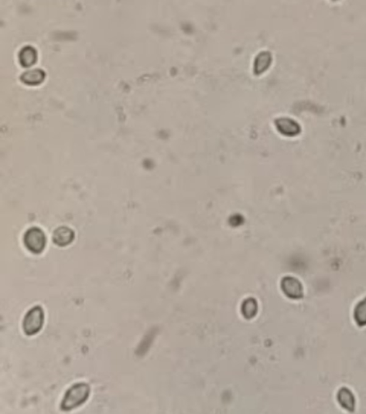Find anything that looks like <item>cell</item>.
Returning <instances> with one entry per match:
<instances>
[{"label":"cell","instance_id":"8992f818","mask_svg":"<svg viewBox=\"0 0 366 414\" xmlns=\"http://www.w3.org/2000/svg\"><path fill=\"white\" fill-rule=\"evenodd\" d=\"M337 398H338L339 402L342 405V407L349 410L353 409L355 400H354L353 395L350 393V390L346 389V388H342L339 391Z\"/></svg>","mask_w":366,"mask_h":414},{"label":"cell","instance_id":"5b68a950","mask_svg":"<svg viewBox=\"0 0 366 414\" xmlns=\"http://www.w3.org/2000/svg\"><path fill=\"white\" fill-rule=\"evenodd\" d=\"M285 292L293 298H299L303 294V288L298 280L294 278H287L284 281Z\"/></svg>","mask_w":366,"mask_h":414},{"label":"cell","instance_id":"7a4b0ae2","mask_svg":"<svg viewBox=\"0 0 366 414\" xmlns=\"http://www.w3.org/2000/svg\"><path fill=\"white\" fill-rule=\"evenodd\" d=\"M45 321V314L40 306L33 307L27 313L23 321V330L28 336H33L40 332Z\"/></svg>","mask_w":366,"mask_h":414},{"label":"cell","instance_id":"277c9868","mask_svg":"<svg viewBox=\"0 0 366 414\" xmlns=\"http://www.w3.org/2000/svg\"><path fill=\"white\" fill-rule=\"evenodd\" d=\"M74 239V233L67 227H61L54 233V242L59 246H66L71 243Z\"/></svg>","mask_w":366,"mask_h":414},{"label":"cell","instance_id":"52a82bcc","mask_svg":"<svg viewBox=\"0 0 366 414\" xmlns=\"http://www.w3.org/2000/svg\"><path fill=\"white\" fill-rule=\"evenodd\" d=\"M354 317L357 324L366 325V298L357 304L354 312Z\"/></svg>","mask_w":366,"mask_h":414},{"label":"cell","instance_id":"3957f363","mask_svg":"<svg viewBox=\"0 0 366 414\" xmlns=\"http://www.w3.org/2000/svg\"><path fill=\"white\" fill-rule=\"evenodd\" d=\"M24 241L28 250L35 254L43 252L46 245V237L41 230L38 228L30 229L25 234Z\"/></svg>","mask_w":366,"mask_h":414},{"label":"cell","instance_id":"9c48e42d","mask_svg":"<svg viewBox=\"0 0 366 414\" xmlns=\"http://www.w3.org/2000/svg\"><path fill=\"white\" fill-rule=\"evenodd\" d=\"M43 75H41V72L39 71V70L31 71L25 74L24 76L25 80V81H28L29 82H40V80H41V77L43 76Z\"/></svg>","mask_w":366,"mask_h":414},{"label":"cell","instance_id":"ba28073f","mask_svg":"<svg viewBox=\"0 0 366 414\" xmlns=\"http://www.w3.org/2000/svg\"><path fill=\"white\" fill-rule=\"evenodd\" d=\"M23 63L25 65H31L34 63L35 60V53L34 50H31L30 48L25 49L23 52Z\"/></svg>","mask_w":366,"mask_h":414},{"label":"cell","instance_id":"6da1fadb","mask_svg":"<svg viewBox=\"0 0 366 414\" xmlns=\"http://www.w3.org/2000/svg\"><path fill=\"white\" fill-rule=\"evenodd\" d=\"M90 388L86 383H77L65 393L61 408L64 410H70L85 403L90 395Z\"/></svg>","mask_w":366,"mask_h":414}]
</instances>
